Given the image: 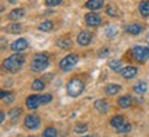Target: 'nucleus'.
<instances>
[{
	"label": "nucleus",
	"instance_id": "1",
	"mask_svg": "<svg viewBox=\"0 0 149 137\" xmlns=\"http://www.w3.org/2000/svg\"><path fill=\"white\" fill-rule=\"evenodd\" d=\"M25 63V57H24V54L21 53H15L10 56L8 58H6L4 63H3V67H4L6 71H8V72H17V71H19L22 68V65Z\"/></svg>",
	"mask_w": 149,
	"mask_h": 137
},
{
	"label": "nucleus",
	"instance_id": "2",
	"mask_svg": "<svg viewBox=\"0 0 149 137\" xmlns=\"http://www.w3.org/2000/svg\"><path fill=\"white\" fill-rule=\"evenodd\" d=\"M84 90V83L79 78H73L69 80V83L66 84V91L70 97H79Z\"/></svg>",
	"mask_w": 149,
	"mask_h": 137
},
{
	"label": "nucleus",
	"instance_id": "3",
	"mask_svg": "<svg viewBox=\"0 0 149 137\" xmlns=\"http://www.w3.org/2000/svg\"><path fill=\"white\" fill-rule=\"evenodd\" d=\"M48 65H50V60H48L47 56L46 54H37L33 58L31 68H32L33 72H42V71L47 68Z\"/></svg>",
	"mask_w": 149,
	"mask_h": 137
},
{
	"label": "nucleus",
	"instance_id": "4",
	"mask_svg": "<svg viewBox=\"0 0 149 137\" xmlns=\"http://www.w3.org/2000/svg\"><path fill=\"white\" fill-rule=\"evenodd\" d=\"M77 61H79V57L76 54H68L66 57H64L59 61V68L65 71V72H68L77 64Z\"/></svg>",
	"mask_w": 149,
	"mask_h": 137
},
{
	"label": "nucleus",
	"instance_id": "5",
	"mask_svg": "<svg viewBox=\"0 0 149 137\" xmlns=\"http://www.w3.org/2000/svg\"><path fill=\"white\" fill-rule=\"evenodd\" d=\"M131 53L138 63H145L149 58V48L145 46H135V47H133Z\"/></svg>",
	"mask_w": 149,
	"mask_h": 137
},
{
	"label": "nucleus",
	"instance_id": "6",
	"mask_svg": "<svg viewBox=\"0 0 149 137\" xmlns=\"http://www.w3.org/2000/svg\"><path fill=\"white\" fill-rule=\"evenodd\" d=\"M24 125L26 129L29 130H35L40 126V118L36 115V114H29V115L25 116V121H24Z\"/></svg>",
	"mask_w": 149,
	"mask_h": 137
},
{
	"label": "nucleus",
	"instance_id": "7",
	"mask_svg": "<svg viewBox=\"0 0 149 137\" xmlns=\"http://www.w3.org/2000/svg\"><path fill=\"white\" fill-rule=\"evenodd\" d=\"M26 47H28V40L24 39V37H21V39H17L15 42H13L10 48L14 53H21V51H24Z\"/></svg>",
	"mask_w": 149,
	"mask_h": 137
},
{
	"label": "nucleus",
	"instance_id": "8",
	"mask_svg": "<svg viewBox=\"0 0 149 137\" xmlns=\"http://www.w3.org/2000/svg\"><path fill=\"white\" fill-rule=\"evenodd\" d=\"M86 22H87V25H90V27H98L102 22L101 15H100V14H95V13H88V14L86 15Z\"/></svg>",
	"mask_w": 149,
	"mask_h": 137
},
{
	"label": "nucleus",
	"instance_id": "9",
	"mask_svg": "<svg viewBox=\"0 0 149 137\" xmlns=\"http://www.w3.org/2000/svg\"><path fill=\"white\" fill-rule=\"evenodd\" d=\"M91 39H93V35H91L88 31H81L77 36V43L80 46H88L91 43Z\"/></svg>",
	"mask_w": 149,
	"mask_h": 137
},
{
	"label": "nucleus",
	"instance_id": "10",
	"mask_svg": "<svg viewBox=\"0 0 149 137\" xmlns=\"http://www.w3.org/2000/svg\"><path fill=\"white\" fill-rule=\"evenodd\" d=\"M40 104H42V103H40V96L33 94V96H29L26 98V107L29 110H36Z\"/></svg>",
	"mask_w": 149,
	"mask_h": 137
},
{
	"label": "nucleus",
	"instance_id": "11",
	"mask_svg": "<svg viewBox=\"0 0 149 137\" xmlns=\"http://www.w3.org/2000/svg\"><path fill=\"white\" fill-rule=\"evenodd\" d=\"M104 7V0H88L86 3V8L88 10H93V11H97Z\"/></svg>",
	"mask_w": 149,
	"mask_h": 137
},
{
	"label": "nucleus",
	"instance_id": "12",
	"mask_svg": "<svg viewBox=\"0 0 149 137\" xmlns=\"http://www.w3.org/2000/svg\"><path fill=\"white\" fill-rule=\"evenodd\" d=\"M24 15H25V10H24V8H15V10H13L10 14H8V20H11V21H18V20H21Z\"/></svg>",
	"mask_w": 149,
	"mask_h": 137
},
{
	"label": "nucleus",
	"instance_id": "13",
	"mask_svg": "<svg viewBox=\"0 0 149 137\" xmlns=\"http://www.w3.org/2000/svg\"><path fill=\"white\" fill-rule=\"evenodd\" d=\"M122 75L123 78H126V79H133L134 76L137 75V68L135 67H126V68H123Z\"/></svg>",
	"mask_w": 149,
	"mask_h": 137
},
{
	"label": "nucleus",
	"instance_id": "14",
	"mask_svg": "<svg viewBox=\"0 0 149 137\" xmlns=\"http://www.w3.org/2000/svg\"><path fill=\"white\" fill-rule=\"evenodd\" d=\"M94 108H95L100 114H104V112H107L108 111L109 105H108V103L105 100H97L95 103H94Z\"/></svg>",
	"mask_w": 149,
	"mask_h": 137
},
{
	"label": "nucleus",
	"instance_id": "15",
	"mask_svg": "<svg viewBox=\"0 0 149 137\" xmlns=\"http://www.w3.org/2000/svg\"><path fill=\"white\" fill-rule=\"evenodd\" d=\"M126 32H128L130 35H139L142 32V27L139 24H130L126 27Z\"/></svg>",
	"mask_w": 149,
	"mask_h": 137
},
{
	"label": "nucleus",
	"instance_id": "16",
	"mask_svg": "<svg viewBox=\"0 0 149 137\" xmlns=\"http://www.w3.org/2000/svg\"><path fill=\"white\" fill-rule=\"evenodd\" d=\"M117 104H119V107H122V108H128V107H131V104H133V98L130 96H123V97H120L117 100Z\"/></svg>",
	"mask_w": 149,
	"mask_h": 137
},
{
	"label": "nucleus",
	"instance_id": "17",
	"mask_svg": "<svg viewBox=\"0 0 149 137\" xmlns=\"http://www.w3.org/2000/svg\"><path fill=\"white\" fill-rule=\"evenodd\" d=\"M138 10L141 13V15L149 17V1L148 0H142L138 6Z\"/></svg>",
	"mask_w": 149,
	"mask_h": 137
},
{
	"label": "nucleus",
	"instance_id": "18",
	"mask_svg": "<svg viewBox=\"0 0 149 137\" xmlns=\"http://www.w3.org/2000/svg\"><path fill=\"white\" fill-rule=\"evenodd\" d=\"M122 90V87L119 86V84H107V87H105V93L108 96H115L116 93H119Z\"/></svg>",
	"mask_w": 149,
	"mask_h": 137
},
{
	"label": "nucleus",
	"instance_id": "19",
	"mask_svg": "<svg viewBox=\"0 0 149 137\" xmlns=\"http://www.w3.org/2000/svg\"><path fill=\"white\" fill-rule=\"evenodd\" d=\"M109 68L113 69L115 72H122L123 71V64L120 60H112L109 61Z\"/></svg>",
	"mask_w": 149,
	"mask_h": 137
},
{
	"label": "nucleus",
	"instance_id": "20",
	"mask_svg": "<svg viewBox=\"0 0 149 137\" xmlns=\"http://www.w3.org/2000/svg\"><path fill=\"white\" fill-rule=\"evenodd\" d=\"M22 114V110L21 108H13V110L8 112V116H10V119L13 123H15L17 121H18V118H19V115Z\"/></svg>",
	"mask_w": 149,
	"mask_h": 137
},
{
	"label": "nucleus",
	"instance_id": "21",
	"mask_svg": "<svg viewBox=\"0 0 149 137\" xmlns=\"http://www.w3.org/2000/svg\"><path fill=\"white\" fill-rule=\"evenodd\" d=\"M146 90H148V84L145 83V82H139V83H137L134 86V91L137 94H144Z\"/></svg>",
	"mask_w": 149,
	"mask_h": 137
},
{
	"label": "nucleus",
	"instance_id": "22",
	"mask_svg": "<svg viewBox=\"0 0 149 137\" xmlns=\"http://www.w3.org/2000/svg\"><path fill=\"white\" fill-rule=\"evenodd\" d=\"M6 31L8 32V33H19V32L22 31V25L21 24H18V22H15V24L8 25V27L6 28Z\"/></svg>",
	"mask_w": 149,
	"mask_h": 137
},
{
	"label": "nucleus",
	"instance_id": "23",
	"mask_svg": "<svg viewBox=\"0 0 149 137\" xmlns=\"http://www.w3.org/2000/svg\"><path fill=\"white\" fill-rule=\"evenodd\" d=\"M123 123H124V118H123L122 115H116L111 119V125L115 127V129H117V127L120 126V125H123Z\"/></svg>",
	"mask_w": 149,
	"mask_h": 137
},
{
	"label": "nucleus",
	"instance_id": "24",
	"mask_svg": "<svg viewBox=\"0 0 149 137\" xmlns=\"http://www.w3.org/2000/svg\"><path fill=\"white\" fill-rule=\"evenodd\" d=\"M57 46L59 48H69L70 47V39L69 37H62L57 40Z\"/></svg>",
	"mask_w": 149,
	"mask_h": 137
},
{
	"label": "nucleus",
	"instance_id": "25",
	"mask_svg": "<svg viewBox=\"0 0 149 137\" xmlns=\"http://www.w3.org/2000/svg\"><path fill=\"white\" fill-rule=\"evenodd\" d=\"M43 137H58V132L55 127H47L42 134Z\"/></svg>",
	"mask_w": 149,
	"mask_h": 137
},
{
	"label": "nucleus",
	"instance_id": "26",
	"mask_svg": "<svg viewBox=\"0 0 149 137\" xmlns=\"http://www.w3.org/2000/svg\"><path fill=\"white\" fill-rule=\"evenodd\" d=\"M53 28H54V25H53V22L51 21H43L42 24L39 25V29L43 31V32H50Z\"/></svg>",
	"mask_w": 149,
	"mask_h": 137
},
{
	"label": "nucleus",
	"instance_id": "27",
	"mask_svg": "<svg viewBox=\"0 0 149 137\" xmlns=\"http://www.w3.org/2000/svg\"><path fill=\"white\" fill-rule=\"evenodd\" d=\"M0 96H1V100L4 101V103H13V101H14V96L11 94L10 91H6V90H1V93H0Z\"/></svg>",
	"mask_w": 149,
	"mask_h": 137
},
{
	"label": "nucleus",
	"instance_id": "28",
	"mask_svg": "<svg viewBox=\"0 0 149 137\" xmlns=\"http://www.w3.org/2000/svg\"><path fill=\"white\" fill-rule=\"evenodd\" d=\"M87 130H88V126H87L86 123H77V125L73 127L74 133H83V134H84Z\"/></svg>",
	"mask_w": 149,
	"mask_h": 137
},
{
	"label": "nucleus",
	"instance_id": "29",
	"mask_svg": "<svg viewBox=\"0 0 149 137\" xmlns=\"http://www.w3.org/2000/svg\"><path fill=\"white\" fill-rule=\"evenodd\" d=\"M117 133H128L130 130H131V123H128V122H124L123 125H120V126L116 129Z\"/></svg>",
	"mask_w": 149,
	"mask_h": 137
},
{
	"label": "nucleus",
	"instance_id": "30",
	"mask_svg": "<svg viewBox=\"0 0 149 137\" xmlns=\"http://www.w3.org/2000/svg\"><path fill=\"white\" fill-rule=\"evenodd\" d=\"M32 89H33V90H37V91H42V90L44 89V82H43V80H40V79L33 80Z\"/></svg>",
	"mask_w": 149,
	"mask_h": 137
},
{
	"label": "nucleus",
	"instance_id": "31",
	"mask_svg": "<svg viewBox=\"0 0 149 137\" xmlns=\"http://www.w3.org/2000/svg\"><path fill=\"white\" fill-rule=\"evenodd\" d=\"M116 33H117V29L113 27V25H108L107 29H105V35H107L108 37H113Z\"/></svg>",
	"mask_w": 149,
	"mask_h": 137
},
{
	"label": "nucleus",
	"instance_id": "32",
	"mask_svg": "<svg viewBox=\"0 0 149 137\" xmlns=\"http://www.w3.org/2000/svg\"><path fill=\"white\" fill-rule=\"evenodd\" d=\"M107 14H109L111 17H117L119 15V10L113 6H108L107 7Z\"/></svg>",
	"mask_w": 149,
	"mask_h": 137
},
{
	"label": "nucleus",
	"instance_id": "33",
	"mask_svg": "<svg viewBox=\"0 0 149 137\" xmlns=\"http://www.w3.org/2000/svg\"><path fill=\"white\" fill-rule=\"evenodd\" d=\"M51 100H53V96L51 94L40 96V103H42V104H48V103H51Z\"/></svg>",
	"mask_w": 149,
	"mask_h": 137
},
{
	"label": "nucleus",
	"instance_id": "34",
	"mask_svg": "<svg viewBox=\"0 0 149 137\" xmlns=\"http://www.w3.org/2000/svg\"><path fill=\"white\" fill-rule=\"evenodd\" d=\"M46 1V4L48 7H55V6H58L59 3H62V0H44Z\"/></svg>",
	"mask_w": 149,
	"mask_h": 137
},
{
	"label": "nucleus",
	"instance_id": "35",
	"mask_svg": "<svg viewBox=\"0 0 149 137\" xmlns=\"http://www.w3.org/2000/svg\"><path fill=\"white\" fill-rule=\"evenodd\" d=\"M108 54H109V50H108L107 47H105V48H102L101 51H100V58H104L105 56H108Z\"/></svg>",
	"mask_w": 149,
	"mask_h": 137
},
{
	"label": "nucleus",
	"instance_id": "36",
	"mask_svg": "<svg viewBox=\"0 0 149 137\" xmlns=\"http://www.w3.org/2000/svg\"><path fill=\"white\" fill-rule=\"evenodd\" d=\"M4 118H6V112H0V121L3 122L4 121Z\"/></svg>",
	"mask_w": 149,
	"mask_h": 137
},
{
	"label": "nucleus",
	"instance_id": "37",
	"mask_svg": "<svg viewBox=\"0 0 149 137\" xmlns=\"http://www.w3.org/2000/svg\"><path fill=\"white\" fill-rule=\"evenodd\" d=\"M83 137H95L94 134H90V136H83Z\"/></svg>",
	"mask_w": 149,
	"mask_h": 137
}]
</instances>
